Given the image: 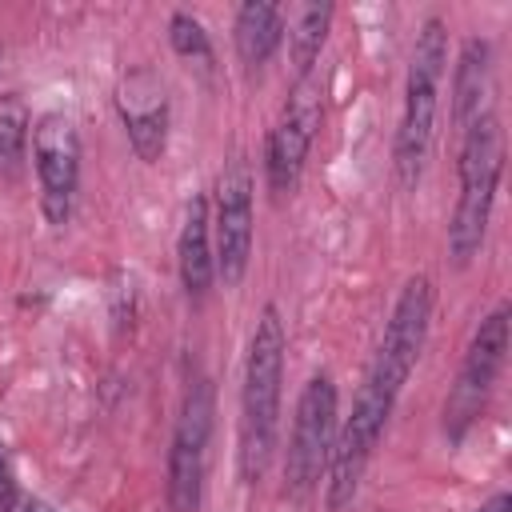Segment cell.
I'll use <instances>...</instances> for the list:
<instances>
[{"mask_svg": "<svg viewBox=\"0 0 512 512\" xmlns=\"http://www.w3.org/2000/svg\"><path fill=\"white\" fill-rule=\"evenodd\" d=\"M428 324H432V280L408 276L384 324L380 348L364 372V384L352 400V416L344 420L332 444V460H328V508L332 512H344L352 504L360 476L388 428V416L428 344Z\"/></svg>", "mask_w": 512, "mask_h": 512, "instance_id": "1", "label": "cell"}, {"mask_svg": "<svg viewBox=\"0 0 512 512\" xmlns=\"http://www.w3.org/2000/svg\"><path fill=\"white\" fill-rule=\"evenodd\" d=\"M320 120H324L320 80L312 72L308 76H296V88H292V96H288V104H284V112L272 124L268 144H264V176H268V188L280 200L296 192Z\"/></svg>", "mask_w": 512, "mask_h": 512, "instance_id": "8", "label": "cell"}, {"mask_svg": "<svg viewBox=\"0 0 512 512\" xmlns=\"http://www.w3.org/2000/svg\"><path fill=\"white\" fill-rule=\"evenodd\" d=\"M444 68H448V28L440 16H428L416 32V44H412L408 80H404V108H400L396 144H392V164H396L400 188H416L424 176V160H428L432 136H436Z\"/></svg>", "mask_w": 512, "mask_h": 512, "instance_id": "3", "label": "cell"}, {"mask_svg": "<svg viewBox=\"0 0 512 512\" xmlns=\"http://www.w3.org/2000/svg\"><path fill=\"white\" fill-rule=\"evenodd\" d=\"M328 28H332V4H296L292 8V20H288V48H292V64H296V76H308L324 52V40H328Z\"/></svg>", "mask_w": 512, "mask_h": 512, "instance_id": "16", "label": "cell"}, {"mask_svg": "<svg viewBox=\"0 0 512 512\" xmlns=\"http://www.w3.org/2000/svg\"><path fill=\"white\" fill-rule=\"evenodd\" d=\"M504 356H508V304H496L472 332L468 348H464V360H460V372H456V384L444 400V432L452 440H460L468 432V424L480 416L500 368H504Z\"/></svg>", "mask_w": 512, "mask_h": 512, "instance_id": "7", "label": "cell"}, {"mask_svg": "<svg viewBox=\"0 0 512 512\" xmlns=\"http://www.w3.org/2000/svg\"><path fill=\"white\" fill-rule=\"evenodd\" d=\"M232 36H236V52H240V60L248 68L268 64V56L284 40V8L280 4H264V0L240 4L236 24H232Z\"/></svg>", "mask_w": 512, "mask_h": 512, "instance_id": "14", "label": "cell"}, {"mask_svg": "<svg viewBox=\"0 0 512 512\" xmlns=\"http://www.w3.org/2000/svg\"><path fill=\"white\" fill-rule=\"evenodd\" d=\"M28 140H32V112L24 96L0 92V184H16L28 160Z\"/></svg>", "mask_w": 512, "mask_h": 512, "instance_id": "15", "label": "cell"}, {"mask_svg": "<svg viewBox=\"0 0 512 512\" xmlns=\"http://www.w3.org/2000/svg\"><path fill=\"white\" fill-rule=\"evenodd\" d=\"M212 220V256L224 288H236L252 260V168L244 156H232L216 180Z\"/></svg>", "mask_w": 512, "mask_h": 512, "instance_id": "10", "label": "cell"}, {"mask_svg": "<svg viewBox=\"0 0 512 512\" xmlns=\"http://www.w3.org/2000/svg\"><path fill=\"white\" fill-rule=\"evenodd\" d=\"M336 408H340L336 380L328 372H316L296 400L292 436L284 452V492L292 500H304L328 472L332 444H336Z\"/></svg>", "mask_w": 512, "mask_h": 512, "instance_id": "5", "label": "cell"}, {"mask_svg": "<svg viewBox=\"0 0 512 512\" xmlns=\"http://www.w3.org/2000/svg\"><path fill=\"white\" fill-rule=\"evenodd\" d=\"M460 136H464L460 160H456L460 196H456V212L448 224V256L456 260V268H468L492 220V204H496V188L504 172V132H500L496 112H484Z\"/></svg>", "mask_w": 512, "mask_h": 512, "instance_id": "4", "label": "cell"}, {"mask_svg": "<svg viewBox=\"0 0 512 512\" xmlns=\"http://www.w3.org/2000/svg\"><path fill=\"white\" fill-rule=\"evenodd\" d=\"M484 112H492V44L484 36H472L460 48L452 72V120L464 132Z\"/></svg>", "mask_w": 512, "mask_h": 512, "instance_id": "13", "label": "cell"}, {"mask_svg": "<svg viewBox=\"0 0 512 512\" xmlns=\"http://www.w3.org/2000/svg\"><path fill=\"white\" fill-rule=\"evenodd\" d=\"M284 320L276 304H264L252 336H248V356H244V388H240V480L260 484L276 436H280V384H284Z\"/></svg>", "mask_w": 512, "mask_h": 512, "instance_id": "2", "label": "cell"}, {"mask_svg": "<svg viewBox=\"0 0 512 512\" xmlns=\"http://www.w3.org/2000/svg\"><path fill=\"white\" fill-rule=\"evenodd\" d=\"M176 268L180 284L192 304H200L212 292L216 280V256H212V220H208V196H192L180 236H176Z\"/></svg>", "mask_w": 512, "mask_h": 512, "instance_id": "12", "label": "cell"}, {"mask_svg": "<svg viewBox=\"0 0 512 512\" xmlns=\"http://www.w3.org/2000/svg\"><path fill=\"white\" fill-rule=\"evenodd\" d=\"M32 496L16 484V472H12V456L8 448L0 444V512H28Z\"/></svg>", "mask_w": 512, "mask_h": 512, "instance_id": "18", "label": "cell"}, {"mask_svg": "<svg viewBox=\"0 0 512 512\" xmlns=\"http://www.w3.org/2000/svg\"><path fill=\"white\" fill-rule=\"evenodd\" d=\"M32 164L48 224H68L80 188V132L64 112H44L32 124Z\"/></svg>", "mask_w": 512, "mask_h": 512, "instance_id": "9", "label": "cell"}, {"mask_svg": "<svg viewBox=\"0 0 512 512\" xmlns=\"http://www.w3.org/2000/svg\"><path fill=\"white\" fill-rule=\"evenodd\" d=\"M216 392L208 376L188 380L180 416L168 444V508L172 512H200L204 500V472H208V440H212Z\"/></svg>", "mask_w": 512, "mask_h": 512, "instance_id": "6", "label": "cell"}, {"mask_svg": "<svg viewBox=\"0 0 512 512\" xmlns=\"http://www.w3.org/2000/svg\"><path fill=\"white\" fill-rule=\"evenodd\" d=\"M472 512H512V492H496V496H488L480 508H472Z\"/></svg>", "mask_w": 512, "mask_h": 512, "instance_id": "19", "label": "cell"}, {"mask_svg": "<svg viewBox=\"0 0 512 512\" xmlns=\"http://www.w3.org/2000/svg\"><path fill=\"white\" fill-rule=\"evenodd\" d=\"M168 40H172L176 56L212 64V40H208L204 24H200L192 12H172V16H168Z\"/></svg>", "mask_w": 512, "mask_h": 512, "instance_id": "17", "label": "cell"}, {"mask_svg": "<svg viewBox=\"0 0 512 512\" xmlns=\"http://www.w3.org/2000/svg\"><path fill=\"white\" fill-rule=\"evenodd\" d=\"M116 112L132 152L156 164L168 148V88L152 68H132L116 88Z\"/></svg>", "mask_w": 512, "mask_h": 512, "instance_id": "11", "label": "cell"}]
</instances>
